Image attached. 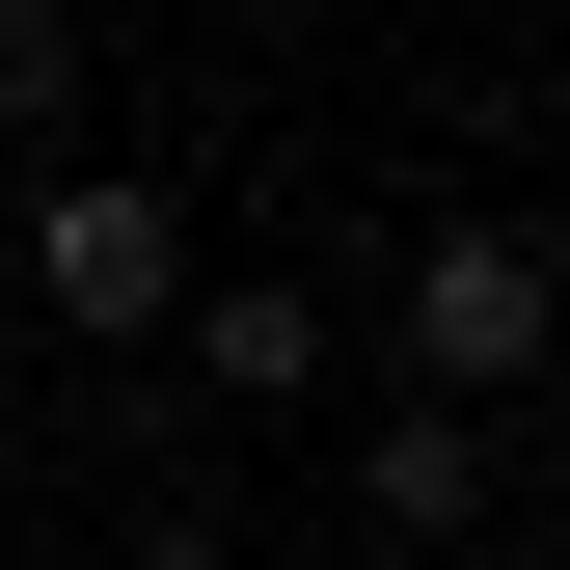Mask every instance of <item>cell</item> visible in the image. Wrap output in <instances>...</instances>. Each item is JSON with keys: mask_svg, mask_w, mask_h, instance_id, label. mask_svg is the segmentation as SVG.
Wrapping results in <instances>:
<instances>
[{"mask_svg": "<svg viewBox=\"0 0 570 570\" xmlns=\"http://www.w3.org/2000/svg\"><path fill=\"white\" fill-rule=\"evenodd\" d=\"M353 517H381V543H489V407L381 381V435H353Z\"/></svg>", "mask_w": 570, "mask_h": 570, "instance_id": "3957f363", "label": "cell"}, {"mask_svg": "<svg viewBox=\"0 0 570 570\" xmlns=\"http://www.w3.org/2000/svg\"><path fill=\"white\" fill-rule=\"evenodd\" d=\"M407 381H435V407L543 381V218H517V190H462V218L407 245Z\"/></svg>", "mask_w": 570, "mask_h": 570, "instance_id": "7a4b0ae2", "label": "cell"}, {"mask_svg": "<svg viewBox=\"0 0 570 570\" xmlns=\"http://www.w3.org/2000/svg\"><path fill=\"white\" fill-rule=\"evenodd\" d=\"M0 272H28V299L82 326V353H136V326L190 299V190H164V164H55V190H28V245H0Z\"/></svg>", "mask_w": 570, "mask_h": 570, "instance_id": "6da1fadb", "label": "cell"}, {"mask_svg": "<svg viewBox=\"0 0 570 570\" xmlns=\"http://www.w3.org/2000/svg\"><path fill=\"white\" fill-rule=\"evenodd\" d=\"M0 136H82V0H0Z\"/></svg>", "mask_w": 570, "mask_h": 570, "instance_id": "5b68a950", "label": "cell"}, {"mask_svg": "<svg viewBox=\"0 0 570 570\" xmlns=\"http://www.w3.org/2000/svg\"><path fill=\"white\" fill-rule=\"evenodd\" d=\"M164 326H190L218 407H299V381H326V299H164Z\"/></svg>", "mask_w": 570, "mask_h": 570, "instance_id": "277c9868", "label": "cell"}]
</instances>
